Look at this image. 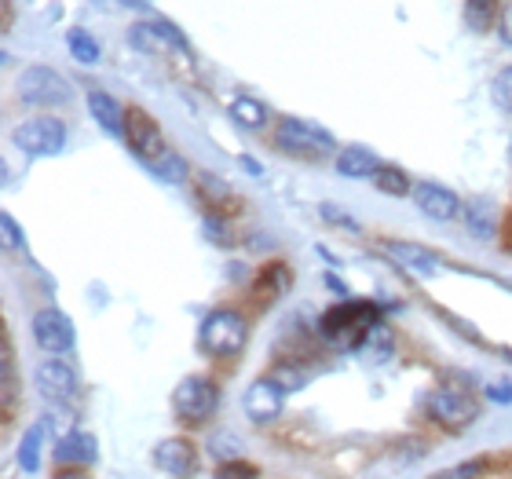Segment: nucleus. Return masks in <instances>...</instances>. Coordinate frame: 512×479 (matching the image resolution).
<instances>
[{
  "instance_id": "nucleus-38",
  "label": "nucleus",
  "mask_w": 512,
  "mask_h": 479,
  "mask_svg": "<svg viewBox=\"0 0 512 479\" xmlns=\"http://www.w3.org/2000/svg\"><path fill=\"white\" fill-rule=\"evenodd\" d=\"M242 165H246V169H249V172H256V176H260V165H256V161H253V158H242Z\"/></svg>"
},
{
  "instance_id": "nucleus-13",
  "label": "nucleus",
  "mask_w": 512,
  "mask_h": 479,
  "mask_svg": "<svg viewBox=\"0 0 512 479\" xmlns=\"http://www.w3.org/2000/svg\"><path fill=\"white\" fill-rule=\"evenodd\" d=\"M128 41L136 52H147V55H158V52H169V48H180V52H191L187 41H183L180 30H172L165 22H136L132 30H128Z\"/></svg>"
},
{
  "instance_id": "nucleus-3",
  "label": "nucleus",
  "mask_w": 512,
  "mask_h": 479,
  "mask_svg": "<svg viewBox=\"0 0 512 479\" xmlns=\"http://www.w3.org/2000/svg\"><path fill=\"white\" fill-rule=\"evenodd\" d=\"M19 99L37 110L66 107V103H74V85L52 66H30L19 77Z\"/></svg>"
},
{
  "instance_id": "nucleus-36",
  "label": "nucleus",
  "mask_w": 512,
  "mask_h": 479,
  "mask_svg": "<svg viewBox=\"0 0 512 479\" xmlns=\"http://www.w3.org/2000/svg\"><path fill=\"white\" fill-rule=\"evenodd\" d=\"M498 30H502V41L512 48V4H505L502 8V22H498Z\"/></svg>"
},
{
  "instance_id": "nucleus-27",
  "label": "nucleus",
  "mask_w": 512,
  "mask_h": 479,
  "mask_svg": "<svg viewBox=\"0 0 512 479\" xmlns=\"http://www.w3.org/2000/svg\"><path fill=\"white\" fill-rule=\"evenodd\" d=\"M66 44H70V55H74L81 66L99 63V44L88 30H70L66 33Z\"/></svg>"
},
{
  "instance_id": "nucleus-20",
  "label": "nucleus",
  "mask_w": 512,
  "mask_h": 479,
  "mask_svg": "<svg viewBox=\"0 0 512 479\" xmlns=\"http://www.w3.org/2000/svg\"><path fill=\"white\" fill-rule=\"evenodd\" d=\"M194 187H198V198H202L205 205H209V213H220V209H238L235 194H231V187H227L224 180H216V176H209V172H198V180H194Z\"/></svg>"
},
{
  "instance_id": "nucleus-37",
  "label": "nucleus",
  "mask_w": 512,
  "mask_h": 479,
  "mask_svg": "<svg viewBox=\"0 0 512 479\" xmlns=\"http://www.w3.org/2000/svg\"><path fill=\"white\" fill-rule=\"evenodd\" d=\"M55 479H88V476H85V472H81V469H77V472H59V476H55Z\"/></svg>"
},
{
  "instance_id": "nucleus-4",
  "label": "nucleus",
  "mask_w": 512,
  "mask_h": 479,
  "mask_svg": "<svg viewBox=\"0 0 512 479\" xmlns=\"http://www.w3.org/2000/svg\"><path fill=\"white\" fill-rule=\"evenodd\" d=\"M216 406H220V392H216V384L209 377H183L176 384V392H172V410L180 421L187 425H202L209 417L216 414Z\"/></svg>"
},
{
  "instance_id": "nucleus-33",
  "label": "nucleus",
  "mask_w": 512,
  "mask_h": 479,
  "mask_svg": "<svg viewBox=\"0 0 512 479\" xmlns=\"http://www.w3.org/2000/svg\"><path fill=\"white\" fill-rule=\"evenodd\" d=\"M483 472H487V461H465V465H458V469L439 472L436 479H480Z\"/></svg>"
},
{
  "instance_id": "nucleus-6",
  "label": "nucleus",
  "mask_w": 512,
  "mask_h": 479,
  "mask_svg": "<svg viewBox=\"0 0 512 479\" xmlns=\"http://www.w3.org/2000/svg\"><path fill=\"white\" fill-rule=\"evenodd\" d=\"M428 414L436 417L443 428H450V432H461V428H469L480 417V403L465 388L443 384V388H436V392L428 395Z\"/></svg>"
},
{
  "instance_id": "nucleus-24",
  "label": "nucleus",
  "mask_w": 512,
  "mask_h": 479,
  "mask_svg": "<svg viewBox=\"0 0 512 479\" xmlns=\"http://www.w3.org/2000/svg\"><path fill=\"white\" fill-rule=\"evenodd\" d=\"M359 355H363V359H374V362L388 359V355H392V330H388L384 322H377L374 330L363 337V344H359Z\"/></svg>"
},
{
  "instance_id": "nucleus-21",
  "label": "nucleus",
  "mask_w": 512,
  "mask_h": 479,
  "mask_svg": "<svg viewBox=\"0 0 512 479\" xmlns=\"http://www.w3.org/2000/svg\"><path fill=\"white\" fill-rule=\"evenodd\" d=\"M231 118L238 121L242 128H249V132H260V128L267 125V103H260V99L253 96H238L235 103H231Z\"/></svg>"
},
{
  "instance_id": "nucleus-10",
  "label": "nucleus",
  "mask_w": 512,
  "mask_h": 479,
  "mask_svg": "<svg viewBox=\"0 0 512 479\" xmlns=\"http://www.w3.org/2000/svg\"><path fill=\"white\" fill-rule=\"evenodd\" d=\"M125 139L128 147H132V154H136L143 165H150V161H158L161 154H165V136H161L158 121L150 118L147 110H128L125 118Z\"/></svg>"
},
{
  "instance_id": "nucleus-9",
  "label": "nucleus",
  "mask_w": 512,
  "mask_h": 479,
  "mask_svg": "<svg viewBox=\"0 0 512 479\" xmlns=\"http://www.w3.org/2000/svg\"><path fill=\"white\" fill-rule=\"evenodd\" d=\"M33 384L37 392L48 399V403H70L77 392V370L59 355H48V359L33 370Z\"/></svg>"
},
{
  "instance_id": "nucleus-5",
  "label": "nucleus",
  "mask_w": 512,
  "mask_h": 479,
  "mask_svg": "<svg viewBox=\"0 0 512 479\" xmlns=\"http://www.w3.org/2000/svg\"><path fill=\"white\" fill-rule=\"evenodd\" d=\"M275 143L300 161H319V158H326V154H333L330 132H322V128L308 125V121H300V118L278 121Z\"/></svg>"
},
{
  "instance_id": "nucleus-35",
  "label": "nucleus",
  "mask_w": 512,
  "mask_h": 479,
  "mask_svg": "<svg viewBox=\"0 0 512 479\" xmlns=\"http://www.w3.org/2000/svg\"><path fill=\"white\" fill-rule=\"evenodd\" d=\"M487 399L498 406H509L512 403V384L509 381H491L487 384Z\"/></svg>"
},
{
  "instance_id": "nucleus-22",
  "label": "nucleus",
  "mask_w": 512,
  "mask_h": 479,
  "mask_svg": "<svg viewBox=\"0 0 512 479\" xmlns=\"http://www.w3.org/2000/svg\"><path fill=\"white\" fill-rule=\"evenodd\" d=\"M498 4H502V0H465V22H469V30L487 33L494 22H502Z\"/></svg>"
},
{
  "instance_id": "nucleus-26",
  "label": "nucleus",
  "mask_w": 512,
  "mask_h": 479,
  "mask_svg": "<svg viewBox=\"0 0 512 479\" xmlns=\"http://www.w3.org/2000/svg\"><path fill=\"white\" fill-rule=\"evenodd\" d=\"M147 169L165 183H183V180H187V161H183L176 150H165L158 161H150Z\"/></svg>"
},
{
  "instance_id": "nucleus-23",
  "label": "nucleus",
  "mask_w": 512,
  "mask_h": 479,
  "mask_svg": "<svg viewBox=\"0 0 512 479\" xmlns=\"http://www.w3.org/2000/svg\"><path fill=\"white\" fill-rule=\"evenodd\" d=\"M374 187L388 198H403V194H414V183L406 176L403 169H395V165H381L374 172Z\"/></svg>"
},
{
  "instance_id": "nucleus-15",
  "label": "nucleus",
  "mask_w": 512,
  "mask_h": 479,
  "mask_svg": "<svg viewBox=\"0 0 512 479\" xmlns=\"http://www.w3.org/2000/svg\"><path fill=\"white\" fill-rule=\"evenodd\" d=\"M461 220L469 227V235L476 238H494L498 235V209L491 198H469L461 205Z\"/></svg>"
},
{
  "instance_id": "nucleus-29",
  "label": "nucleus",
  "mask_w": 512,
  "mask_h": 479,
  "mask_svg": "<svg viewBox=\"0 0 512 479\" xmlns=\"http://www.w3.org/2000/svg\"><path fill=\"white\" fill-rule=\"evenodd\" d=\"M0 355H4V366H0V373H4V406H11L15 403V352H11L8 337L0 341Z\"/></svg>"
},
{
  "instance_id": "nucleus-30",
  "label": "nucleus",
  "mask_w": 512,
  "mask_h": 479,
  "mask_svg": "<svg viewBox=\"0 0 512 479\" xmlns=\"http://www.w3.org/2000/svg\"><path fill=\"white\" fill-rule=\"evenodd\" d=\"M491 92H494V103H498L505 114H512V66H505L502 74L494 77Z\"/></svg>"
},
{
  "instance_id": "nucleus-18",
  "label": "nucleus",
  "mask_w": 512,
  "mask_h": 479,
  "mask_svg": "<svg viewBox=\"0 0 512 479\" xmlns=\"http://www.w3.org/2000/svg\"><path fill=\"white\" fill-rule=\"evenodd\" d=\"M384 249H388V253H392L403 267H410V271H421V275H432V271H439V267H443L439 253H432V249H425V245H414V242H388Z\"/></svg>"
},
{
  "instance_id": "nucleus-28",
  "label": "nucleus",
  "mask_w": 512,
  "mask_h": 479,
  "mask_svg": "<svg viewBox=\"0 0 512 479\" xmlns=\"http://www.w3.org/2000/svg\"><path fill=\"white\" fill-rule=\"evenodd\" d=\"M205 450H209L220 465H227V461H242V454H246V450H242V439L231 436V432H213Z\"/></svg>"
},
{
  "instance_id": "nucleus-31",
  "label": "nucleus",
  "mask_w": 512,
  "mask_h": 479,
  "mask_svg": "<svg viewBox=\"0 0 512 479\" xmlns=\"http://www.w3.org/2000/svg\"><path fill=\"white\" fill-rule=\"evenodd\" d=\"M213 479H260V472H256L249 461H227V465L216 469Z\"/></svg>"
},
{
  "instance_id": "nucleus-2",
  "label": "nucleus",
  "mask_w": 512,
  "mask_h": 479,
  "mask_svg": "<svg viewBox=\"0 0 512 479\" xmlns=\"http://www.w3.org/2000/svg\"><path fill=\"white\" fill-rule=\"evenodd\" d=\"M249 326L246 319L231 308H216L205 315L202 330H198V341H202V352L213 355V359H231L246 348Z\"/></svg>"
},
{
  "instance_id": "nucleus-19",
  "label": "nucleus",
  "mask_w": 512,
  "mask_h": 479,
  "mask_svg": "<svg viewBox=\"0 0 512 479\" xmlns=\"http://www.w3.org/2000/svg\"><path fill=\"white\" fill-rule=\"evenodd\" d=\"M381 169V161L370 147H344L337 154V172L348 176V180H363V176H374Z\"/></svg>"
},
{
  "instance_id": "nucleus-39",
  "label": "nucleus",
  "mask_w": 512,
  "mask_h": 479,
  "mask_svg": "<svg viewBox=\"0 0 512 479\" xmlns=\"http://www.w3.org/2000/svg\"><path fill=\"white\" fill-rule=\"evenodd\" d=\"M509 161H512V139H509Z\"/></svg>"
},
{
  "instance_id": "nucleus-34",
  "label": "nucleus",
  "mask_w": 512,
  "mask_h": 479,
  "mask_svg": "<svg viewBox=\"0 0 512 479\" xmlns=\"http://www.w3.org/2000/svg\"><path fill=\"white\" fill-rule=\"evenodd\" d=\"M319 213L326 216V220H330L333 227H348V231H359V224H355V220H352V216H348V213H344V209H337V205L326 202V205H322V209H319Z\"/></svg>"
},
{
  "instance_id": "nucleus-7",
  "label": "nucleus",
  "mask_w": 512,
  "mask_h": 479,
  "mask_svg": "<svg viewBox=\"0 0 512 479\" xmlns=\"http://www.w3.org/2000/svg\"><path fill=\"white\" fill-rule=\"evenodd\" d=\"M11 139H15V147H19L22 154H30V158H52L66 143V125L59 118H30L11 132Z\"/></svg>"
},
{
  "instance_id": "nucleus-1",
  "label": "nucleus",
  "mask_w": 512,
  "mask_h": 479,
  "mask_svg": "<svg viewBox=\"0 0 512 479\" xmlns=\"http://www.w3.org/2000/svg\"><path fill=\"white\" fill-rule=\"evenodd\" d=\"M381 322V311L370 300H348V304H337L319 319V333L322 341L341 344L348 352H359V344L370 330Z\"/></svg>"
},
{
  "instance_id": "nucleus-32",
  "label": "nucleus",
  "mask_w": 512,
  "mask_h": 479,
  "mask_svg": "<svg viewBox=\"0 0 512 479\" xmlns=\"http://www.w3.org/2000/svg\"><path fill=\"white\" fill-rule=\"evenodd\" d=\"M0 227H4V253H19V249H22V231H19V224H15V216L4 213V216H0Z\"/></svg>"
},
{
  "instance_id": "nucleus-12",
  "label": "nucleus",
  "mask_w": 512,
  "mask_h": 479,
  "mask_svg": "<svg viewBox=\"0 0 512 479\" xmlns=\"http://www.w3.org/2000/svg\"><path fill=\"white\" fill-rule=\"evenodd\" d=\"M154 465L172 479H191L198 472V447L191 439L169 436L154 447Z\"/></svg>"
},
{
  "instance_id": "nucleus-25",
  "label": "nucleus",
  "mask_w": 512,
  "mask_h": 479,
  "mask_svg": "<svg viewBox=\"0 0 512 479\" xmlns=\"http://www.w3.org/2000/svg\"><path fill=\"white\" fill-rule=\"evenodd\" d=\"M41 439H44V428L41 425H33V428H26V436H22V443H19V469L22 472H37L41 469Z\"/></svg>"
},
{
  "instance_id": "nucleus-11",
  "label": "nucleus",
  "mask_w": 512,
  "mask_h": 479,
  "mask_svg": "<svg viewBox=\"0 0 512 479\" xmlns=\"http://www.w3.org/2000/svg\"><path fill=\"white\" fill-rule=\"evenodd\" d=\"M33 341H37V348L48 355H66L70 348H74V322L66 319L63 311L55 308H44L33 315Z\"/></svg>"
},
{
  "instance_id": "nucleus-14",
  "label": "nucleus",
  "mask_w": 512,
  "mask_h": 479,
  "mask_svg": "<svg viewBox=\"0 0 512 479\" xmlns=\"http://www.w3.org/2000/svg\"><path fill=\"white\" fill-rule=\"evenodd\" d=\"M414 202L436 224H450L461 213V198L447 187H439V183H414Z\"/></svg>"
},
{
  "instance_id": "nucleus-16",
  "label": "nucleus",
  "mask_w": 512,
  "mask_h": 479,
  "mask_svg": "<svg viewBox=\"0 0 512 479\" xmlns=\"http://www.w3.org/2000/svg\"><path fill=\"white\" fill-rule=\"evenodd\" d=\"M55 461H66V465H92L99 458V443L96 436H88V432H70L55 443Z\"/></svg>"
},
{
  "instance_id": "nucleus-17",
  "label": "nucleus",
  "mask_w": 512,
  "mask_h": 479,
  "mask_svg": "<svg viewBox=\"0 0 512 479\" xmlns=\"http://www.w3.org/2000/svg\"><path fill=\"white\" fill-rule=\"evenodd\" d=\"M88 110H92V118L99 121V128L103 132H110V136H125V110H121V103L110 92H88Z\"/></svg>"
},
{
  "instance_id": "nucleus-8",
  "label": "nucleus",
  "mask_w": 512,
  "mask_h": 479,
  "mask_svg": "<svg viewBox=\"0 0 512 479\" xmlns=\"http://www.w3.org/2000/svg\"><path fill=\"white\" fill-rule=\"evenodd\" d=\"M286 395L289 392L275 377H260V381L249 384L246 395H242V410H246V417L253 425H271V421H278L282 410H286Z\"/></svg>"
}]
</instances>
